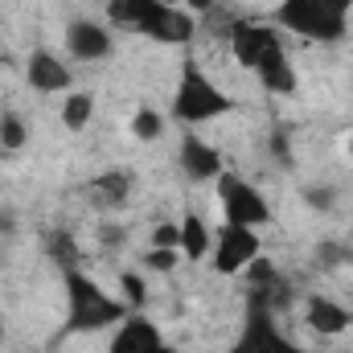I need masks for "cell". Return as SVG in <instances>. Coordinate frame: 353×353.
<instances>
[{"label":"cell","instance_id":"44dd1931","mask_svg":"<svg viewBox=\"0 0 353 353\" xmlns=\"http://www.w3.org/2000/svg\"><path fill=\"white\" fill-rule=\"evenodd\" d=\"M25 140H29V128H25V119L21 115H12V111H4L0 115V148H25Z\"/></svg>","mask_w":353,"mask_h":353},{"label":"cell","instance_id":"d4e9b609","mask_svg":"<svg viewBox=\"0 0 353 353\" xmlns=\"http://www.w3.org/2000/svg\"><path fill=\"white\" fill-rule=\"evenodd\" d=\"M176 259H181V251H165V247H152V251L144 255V267H152V271H173Z\"/></svg>","mask_w":353,"mask_h":353},{"label":"cell","instance_id":"ac0fdd59","mask_svg":"<svg viewBox=\"0 0 353 353\" xmlns=\"http://www.w3.org/2000/svg\"><path fill=\"white\" fill-rule=\"evenodd\" d=\"M90 115H94V99H90L87 90L66 94V103H62V123H66L70 132H83L90 123Z\"/></svg>","mask_w":353,"mask_h":353},{"label":"cell","instance_id":"83f0119b","mask_svg":"<svg viewBox=\"0 0 353 353\" xmlns=\"http://www.w3.org/2000/svg\"><path fill=\"white\" fill-rule=\"evenodd\" d=\"M271 157H279L283 165H292V152H288V136H283V132L271 136Z\"/></svg>","mask_w":353,"mask_h":353},{"label":"cell","instance_id":"ba28073f","mask_svg":"<svg viewBox=\"0 0 353 353\" xmlns=\"http://www.w3.org/2000/svg\"><path fill=\"white\" fill-rule=\"evenodd\" d=\"M176 165H181V173L189 176V181H218V176L226 173L222 169V157H218V148L214 144H205L201 136H185L181 140V148H176Z\"/></svg>","mask_w":353,"mask_h":353},{"label":"cell","instance_id":"8fae6325","mask_svg":"<svg viewBox=\"0 0 353 353\" xmlns=\"http://www.w3.org/2000/svg\"><path fill=\"white\" fill-rule=\"evenodd\" d=\"M25 79H29V87L33 90L54 94V90L70 87V66H66L58 54H50V50H33L29 62H25Z\"/></svg>","mask_w":353,"mask_h":353},{"label":"cell","instance_id":"e0dca14e","mask_svg":"<svg viewBox=\"0 0 353 353\" xmlns=\"http://www.w3.org/2000/svg\"><path fill=\"white\" fill-rule=\"evenodd\" d=\"M214 251V239H210V226L201 222V214H185L181 218V255L189 259V263H197V259H205Z\"/></svg>","mask_w":353,"mask_h":353},{"label":"cell","instance_id":"1f68e13d","mask_svg":"<svg viewBox=\"0 0 353 353\" xmlns=\"http://www.w3.org/2000/svg\"><path fill=\"white\" fill-rule=\"evenodd\" d=\"M161 4H169V8H181V4H185V0H161Z\"/></svg>","mask_w":353,"mask_h":353},{"label":"cell","instance_id":"d6986e66","mask_svg":"<svg viewBox=\"0 0 353 353\" xmlns=\"http://www.w3.org/2000/svg\"><path fill=\"white\" fill-rule=\"evenodd\" d=\"M46 251H50V259L62 267V271H66V267H79V247H74V239H70L66 230H54V234L46 239Z\"/></svg>","mask_w":353,"mask_h":353},{"label":"cell","instance_id":"e575fe53","mask_svg":"<svg viewBox=\"0 0 353 353\" xmlns=\"http://www.w3.org/2000/svg\"><path fill=\"white\" fill-rule=\"evenodd\" d=\"M350 308H353V296H350Z\"/></svg>","mask_w":353,"mask_h":353},{"label":"cell","instance_id":"f1b7e54d","mask_svg":"<svg viewBox=\"0 0 353 353\" xmlns=\"http://www.w3.org/2000/svg\"><path fill=\"white\" fill-rule=\"evenodd\" d=\"M0 230H4V234L17 230V218H12V214H0Z\"/></svg>","mask_w":353,"mask_h":353},{"label":"cell","instance_id":"277c9868","mask_svg":"<svg viewBox=\"0 0 353 353\" xmlns=\"http://www.w3.org/2000/svg\"><path fill=\"white\" fill-rule=\"evenodd\" d=\"M226 353H308V350H300V345L275 325V308H271L267 300L251 296V300H247V312H243V329H239L234 345Z\"/></svg>","mask_w":353,"mask_h":353},{"label":"cell","instance_id":"7402d4cb","mask_svg":"<svg viewBox=\"0 0 353 353\" xmlns=\"http://www.w3.org/2000/svg\"><path fill=\"white\" fill-rule=\"evenodd\" d=\"M161 132H165V119H161V111H152V107H140V111H136V119H132V136L148 144V140H157Z\"/></svg>","mask_w":353,"mask_h":353},{"label":"cell","instance_id":"7c38bea8","mask_svg":"<svg viewBox=\"0 0 353 353\" xmlns=\"http://www.w3.org/2000/svg\"><path fill=\"white\" fill-rule=\"evenodd\" d=\"M66 50L79 62H103V58H111V33L94 21H74L66 29Z\"/></svg>","mask_w":353,"mask_h":353},{"label":"cell","instance_id":"2e32d148","mask_svg":"<svg viewBox=\"0 0 353 353\" xmlns=\"http://www.w3.org/2000/svg\"><path fill=\"white\" fill-rule=\"evenodd\" d=\"M90 193H94V201L103 210H119L128 201V193H132V173L128 169H107V173H99L90 181Z\"/></svg>","mask_w":353,"mask_h":353},{"label":"cell","instance_id":"d6a6232c","mask_svg":"<svg viewBox=\"0 0 353 353\" xmlns=\"http://www.w3.org/2000/svg\"><path fill=\"white\" fill-rule=\"evenodd\" d=\"M0 341H4V325H0Z\"/></svg>","mask_w":353,"mask_h":353},{"label":"cell","instance_id":"3957f363","mask_svg":"<svg viewBox=\"0 0 353 353\" xmlns=\"http://www.w3.org/2000/svg\"><path fill=\"white\" fill-rule=\"evenodd\" d=\"M226 111H234V99L222 87H214L197 62H185L181 70V87L173 94V119L185 128H197V123H210V119H222Z\"/></svg>","mask_w":353,"mask_h":353},{"label":"cell","instance_id":"9a60e30c","mask_svg":"<svg viewBox=\"0 0 353 353\" xmlns=\"http://www.w3.org/2000/svg\"><path fill=\"white\" fill-rule=\"evenodd\" d=\"M255 74H259L263 90H271V94H296V70H292L283 46H271V50H267L263 62L255 66Z\"/></svg>","mask_w":353,"mask_h":353},{"label":"cell","instance_id":"603a6c76","mask_svg":"<svg viewBox=\"0 0 353 353\" xmlns=\"http://www.w3.org/2000/svg\"><path fill=\"white\" fill-rule=\"evenodd\" d=\"M304 201H308L316 214H329L333 201H337V189H329V185H308V189H304Z\"/></svg>","mask_w":353,"mask_h":353},{"label":"cell","instance_id":"4316f807","mask_svg":"<svg viewBox=\"0 0 353 353\" xmlns=\"http://www.w3.org/2000/svg\"><path fill=\"white\" fill-rule=\"evenodd\" d=\"M123 239H128V230H123V226H99V243H103L107 251L123 247Z\"/></svg>","mask_w":353,"mask_h":353},{"label":"cell","instance_id":"9c48e42d","mask_svg":"<svg viewBox=\"0 0 353 353\" xmlns=\"http://www.w3.org/2000/svg\"><path fill=\"white\" fill-rule=\"evenodd\" d=\"M304 321H308V329L321 333V337H341V333L353 329V308H345V304L333 300V296H308Z\"/></svg>","mask_w":353,"mask_h":353},{"label":"cell","instance_id":"5bb4252c","mask_svg":"<svg viewBox=\"0 0 353 353\" xmlns=\"http://www.w3.org/2000/svg\"><path fill=\"white\" fill-rule=\"evenodd\" d=\"M161 0H111L107 4V17L119 25V29H132V33H148L152 21L161 17Z\"/></svg>","mask_w":353,"mask_h":353},{"label":"cell","instance_id":"52a82bcc","mask_svg":"<svg viewBox=\"0 0 353 353\" xmlns=\"http://www.w3.org/2000/svg\"><path fill=\"white\" fill-rule=\"evenodd\" d=\"M271 46H279V33L271 25H259V21H234L230 25V54L239 66L255 70Z\"/></svg>","mask_w":353,"mask_h":353},{"label":"cell","instance_id":"ffe728a7","mask_svg":"<svg viewBox=\"0 0 353 353\" xmlns=\"http://www.w3.org/2000/svg\"><path fill=\"white\" fill-rule=\"evenodd\" d=\"M119 288H123V304L128 308H148V283H144V275H136V271H119Z\"/></svg>","mask_w":353,"mask_h":353},{"label":"cell","instance_id":"6da1fadb","mask_svg":"<svg viewBox=\"0 0 353 353\" xmlns=\"http://www.w3.org/2000/svg\"><path fill=\"white\" fill-rule=\"evenodd\" d=\"M62 283H66V333H99L128 316V308L111 292H103V283H94L87 271L66 267Z\"/></svg>","mask_w":353,"mask_h":353},{"label":"cell","instance_id":"4dcf8cb0","mask_svg":"<svg viewBox=\"0 0 353 353\" xmlns=\"http://www.w3.org/2000/svg\"><path fill=\"white\" fill-rule=\"evenodd\" d=\"M157 353H185V350H173V345H161Z\"/></svg>","mask_w":353,"mask_h":353},{"label":"cell","instance_id":"484cf974","mask_svg":"<svg viewBox=\"0 0 353 353\" xmlns=\"http://www.w3.org/2000/svg\"><path fill=\"white\" fill-rule=\"evenodd\" d=\"M321 263L337 267V263H353V251L337 247V243H321Z\"/></svg>","mask_w":353,"mask_h":353},{"label":"cell","instance_id":"cb8c5ba5","mask_svg":"<svg viewBox=\"0 0 353 353\" xmlns=\"http://www.w3.org/2000/svg\"><path fill=\"white\" fill-rule=\"evenodd\" d=\"M152 247H165V251H181V222H161L152 230Z\"/></svg>","mask_w":353,"mask_h":353},{"label":"cell","instance_id":"8992f818","mask_svg":"<svg viewBox=\"0 0 353 353\" xmlns=\"http://www.w3.org/2000/svg\"><path fill=\"white\" fill-rule=\"evenodd\" d=\"M259 251H263V243H259V234H255L251 226L226 222V226L214 234V271H218V275H239L247 263L259 259Z\"/></svg>","mask_w":353,"mask_h":353},{"label":"cell","instance_id":"7a4b0ae2","mask_svg":"<svg viewBox=\"0 0 353 353\" xmlns=\"http://www.w3.org/2000/svg\"><path fill=\"white\" fill-rule=\"evenodd\" d=\"M350 12L353 0H279L275 25L296 33V37L333 46L350 33Z\"/></svg>","mask_w":353,"mask_h":353},{"label":"cell","instance_id":"5b68a950","mask_svg":"<svg viewBox=\"0 0 353 353\" xmlns=\"http://www.w3.org/2000/svg\"><path fill=\"white\" fill-rule=\"evenodd\" d=\"M214 185H218V201H222L226 222L251 226V230H259V226L271 222V205H267V197L251 185V181H243L239 173H222Z\"/></svg>","mask_w":353,"mask_h":353},{"label":"cell","instance_id":"4fadbf2b","mask_svg":"<svg viewBox=\"0 0 353 353\" xmlns=\"http://www.w3.org/2000/svg\"><path fill=\"white\" fill-rule=\"evenodd\" d=\"M193 33H197L193 12H185V8H169V4H165L161 17L152 21V29H148L144 37H152V41H161V46H189Z\"/></svg>","mask_w":353,"mask_h":353},{"label":"cell","instance_id":"836d02e7","mask_svg":"<svg viewBox=\"0 0 353 353\" xmlns=\"http://www.w3.org/2000/svg\"><path fill=\"white\" fill-rule=\"evenodd\" d=\"M350 157H353V140H350Z\"/></svg>","mask_w":353,"mask_h":353},{"label":"cell","instance_id":"f546056e","mask_svg":"<svg viewBox=\"0 0 353 353\" xmlns=\"http://www.w3.org/2000/svg\"><path fill=\"white\" fill-rule=\"evenodd\" d=\"M185 4H189L193 12H205V8H214V0H185Z\"/></svg>","mask_w":353,"mask_h":353},{"label":"cell","instance_id":"30bf717a","mask_svg":"<svg viewBox=\"0 0 353 353\" xmlns=\"http://www.w3.org/2000/svg\"><path fill=\"white\" fill-rule=\"evenodd\" d=\"M161 345H165L161 329H157L144 312H136V316H123V321H119V329H115L107 353H157Z\"/></svg>","mask_w":353,"mask_h":353}]
</instances>
